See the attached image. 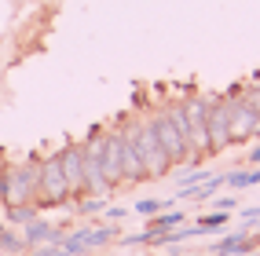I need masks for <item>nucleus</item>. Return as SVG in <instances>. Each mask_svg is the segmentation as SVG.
<instances>
[{
  "mask_svg": "<svg viewBox=\"0 0 260 256\" xmlns=\"http://www.w3.org/2000/svg\"><path fill=\"white\" fill-rule=\"evenodd\" d=\"M103 212H107V220H110V224H121V220L128 216V209H103Z\"/></svg>",
  "mask_w": 260,
  "mask_h": 256,
  "instance_id": "5701e85b",
  "label": "nucleus"
},
{
  "mask_svg": "<svg viewBox=\"0 0 260 256\" xmlns=\"http://www.w3.org/2000/svg\"><path fill=\"white\" fill-rule=\"evenodd\" d=\"M205 110H209V95L190 92L180 99V114L187 125V143H190V165H202L209 158V128H205Z\"/></svg>",
  "mask_w": 260,
  "mask_h": 256,
  "instance_id": "20e7f679",
  "label": "nucleus"
},
{
  "mask_svg": "<svg viewBox=\"0 0 260 256\" xmlns=\"http://www.w3.org/2000/svg\"><path fill=\"white\" fill-rule=\"evenodd\" d=\"M205 179H209V172H205V168H190L187 176H180V183H176V191H190V187H202Z\"/></svg>",
  "mask_w": 260,
  "mask_h": 256,
  "instance_id": "aec40b11",
  "label": "nucleus"
},
{
  "mask_svg": "<svg viewBox=\"0 0 260 256\" xmlns=\"http://www.w3.org/2000/svg\"><path fill=\"white\" fill-rule=\"evenodd\" d=\"M103 179H107L110 191L125 187V172H121V128H107L103 132Z\"/></svg>",
  "mask_w": 260,
  "mask_h": 256,
  "instance_id": "9d476101",
  "label": "nucleus"
},
{
  "mask_svg": "<svg viewBox=\"0 0 260 256\" xmlns=\"http://www.w3.org/2000/svg\"><path fill=\"white\" fill-rule=\"evenodd\" d=\"M256 249V242H253V238L249 234H223L220 238V242H213L209 245V256H246V252H253Z\"/></svg>",
  "mask_w": 260,
  "mask_h": 256,
  "instance_id": "f8f14e48",
  "label": "nucleus"
},
{
  "mask_svg": "<svg viewBox=\"0 0 260 256\" xmlns=\"http://www.w3.org/2000/svg\"><path fill=\"white\" fill-rule=\"evenodd\" d=\"M223 187H231V191H249V187H260V165L256 168H238V172H223Z\"/></svg>",
  "mask_w": 260,
  "mask_h": 256,
  "instance_id": "ddd939ff",
  "label": "nucleus"
},
{
  "mask_svg": "<svg viewBox=\"0 0 260 256\" xmlns=\"http://www.w3.org/2000/svg\"><path fill=\"white\" fill-rule=\"evenodd\" d=\"M77 205V212L81 216H95V212H103L107 209V198H95V194H88V198H81V201H74Z\"/></svg>",
  "mask_w": 260,
  "mask_h": 256,
  "instance_id": "6ab92c4d",
  "label": "nucleus"
},
{
  "mask_svg": "<svg viewBox=\"0 0 260 256\" xmlns=\"http://www.w3.org/2000/svg\"><path fill=\"white\" fill-rule=\"evenodd\" d=\"M169 205H172V201H158V198H140V201L132 205V212H140V216H147V220H150V216H158L161 209H169Z\"/></svg>",
  "mask_w": 260,
  "mask_h": 256,
  "instance_id": "a211bd4d",
  "label": "nucleus"
},
{
  "mask_svg": "<svg viewBox=\"0 0 260 256\" xmlns=\"http://www.w3.org/2000/svg\"><path fill=\"white\" fill-rule=\"evenodd\" d=\"M19 256H51V245H37V249H26Z\"/></svg>",
  "mask_w": 260,
  "mask_h": 256,
  "instance_id": "393cba45",
  "label": "nucleus"
},
{
  "mask_svg": "<svg viewBox=\"0 0 260 256\" xmlns=\"http://www.w3.org/2000/svg\"><path fill=\"white\" fill-rule=\"evenodd\" d=\"M228 220H231V212H205V216H198V231L202 234L223 231V227H228Z\"/></svg>",
  "mask_w": 260,
  "mask_h": 256,
  "instance_id": "dca6fc26",
  "label": "nucleus"
},
{
  "mask_svg": "<svg viewBox=\"0 0 260 256\" xmlns=\"http://www.w3.org/2000/svg\"><path fill=\"white\" fill-rule=\"evenodd\" d=\"M59 161H62L66 191H70V205L81 201V198H88V183H84V150L81 147H62Z\"/></svg>",
  "mask_w": 260,
  "mask_h": 256,
  "instance_id": "1a4fd4ad",
  "label": "nucleus"
},
{
  "mask_svg": "<svg viewBox=\"0 0 260 256\" xmlns=\"http://www.w3.org/2000/svg\"><path fill=\"white\" fill-rule=\"evenodd\" d=\"M0 252H8V256H19L26 252V242H22V234H15V231H0Z\"/></svg>",
  "mask_w": 260,
  "mask_h": 256,
  "instance_id": "f3484780",
  "label": "nucleus"
},
{
  "mask_svg": "<svg viewBox=\"0 0 260 256\" xmlns=\"http://www.w3.org/2000/svg\"><path fill=\"white\" fill-rule=\"evenodd\" d=\"M183 220H187L183 209H161L158 216H150V220H147V231H172V227H180Z\"/></svg>",
  "mask_w": 260,
  "mask_h": 256,
  "instance_id": "4468645a",
  "label": "nucleus"
},
{
  "mask_svg": "<svg viewBox=\"0 0 260 256\" xmlns=\"http://www.w3.org/2000/svg\"><path fill=\"white\" fill-rule=\"evenodd\" d=\"M37 172H41V158L29 154L26 161L8 165L4 179H0V205H37Z\"/></svg>",
  "mask_w": 260,
  "mask_h": 256,
  "instance_id": "7ed1b4c3",
  "label": "nucleus"
},
{
  "mask_svg": "<svg viewBox=\"0 0 260 256\" xmlns=\"http://www.w3.org/2000/svg\"><path fill=\"white\" fill-rule=\"evenodd\" d=\"M70 205V191H66V176H62V161L59 150L41 158V172H37V209H62Z\"/></svg>",
  "mask_w": 260,
  "mask_h": 256,
  "instance_id": "39448f33",
  "label": "nucleus"
},
{
  "mask_svg": "<svg viewBox=\"0 0 260 256\" xmlns=\"http://www.w3.org/2000/svg\"><path fill=\"white\" fill-rule=\"evenodd\" d=\"M117 227H81V231H70V234H62V242L59 249L62 252H70V256H88V252H99V249H107L117 242Z\"/></svg>",
  "mask_w": 260,
  "mask_h": 256,
  "instance_id": "0eeeda50",
  "label": "nucleus"
},
{
  "mask_svg": "<svg viewBox=\"0 0 260 256\" xmlns=\"http://www.w3.org/2000/svg\"><path fill=\"white\" fill-rule=\"evenodd\" d=\"M150 125H154V135H158L161 150L169 154L172 168H194L190 165V143H187V125H183L180 102H169L165 110L150 114Z\"/></svg>",
  "mask_w": 260,
  "mask_h": 256,
  "instance_id": "f03ea898",
  "label": "nucleus"
},
{
  "mask_svg": "<svg viewBox=\"0 0 260 256\" xmlns=\"http://www.w3.org/2000/svg\"><path fill=\"white\" fill-rule=\"evenodd\" d=\"M121 172H125V187L147 179V168H143L140 154H136V147H132V139H128L125 132H121Z\"/></svg>",
  "mask_w": 260,
  "mask_h": 256,
  "instance_id": "9b49d317",
  "label": "nucleus"
},
{
  "mask_svg": "<svg viewBox=\"0 0 260 256\" xmlns=\"http://www.w3.org/2000/svg\"><path fill=\"white\" fill-rule=\"evenodd\" d=\"M246 256H260V252H256V249H253V252H246Z\"/></svg>",
  "mask_w": 260,
  "mask_h": 256,
  "instance_id": "c756f323",
  "label": "nucleus"
},
{
  "mask_svg": "<svg viewBox=\"0 0 260 256\" xmlns=\"http://www.w3.org/2000/svg\"><path fill=\"white\" fill-rule=\"evenodd\" d=\"M242 220H246V224H256V220H260V205H253V209H242Z\"/></svg>",
  "mask_w": 260,
  "mask_h": 256,
  "instance_id": "b1692460",
  "label": "nucleus"
},
{
  "mask_svg": "<svg viewBox=\"0 0 260 256\" xmlns=\"http://www.w3.org/2000/svg\"><path fill=\"white\" fill-rule=\"evenodd\" d=\"M209 205H213V209H216V212H231V209H235V205H238V198H235V194H223V198H213Z\"/></svg>",
  "mask_w": 260,
  "mask_h": 256,
  "instance_id": "4be33fe9",
  "label": "nucleus"
},
{
  "mask_svg": "<svg viewBox=\"0 0 260 256\" xmlns=\"http://www.w3.org/2000/svg\"><path fill=\"white\" fill-rule=\"evenodd\" d=\"M256 224H260V220H256ZM253 242H256V245H260V231H256V234H253Z\"/></svg>",
  "mask_w": 260,
  "mask_h": 256,
  "instance_id": "c85d7f7f",
  "label": "nucleus"
},
{
  "mask_svg": "<svg viewBox=\"0 0 260 256\" xmlns=\"http://www.w3.org/2000/svg\"><path fill=\"white\" fill-rule=\"evenodd\" d=\"M4 172H8V158H4V150H0V179H4Z\"/></svg>",
  "mask_w": 260,
  "mask_h": 256,
  "instance_id": "a878e982",
  "label": "nucleus"
},
{
  "mask_svg": "<svg viewBox=\"0 0 260 256\" xmlns=\"http://www.w3.org/2000/svg\"><path fill=\"white\" fill-rule=\"evenodd\" d=\"M41 209L37 205H8L4 209V224H15V227H26L29 220H37Z\"/></svg>",
  "mask_w": 260,
  "mask_h": 256,
  "instance_id": "2eb2a0df",
  "label": "nucleus"
},
{
  "mask_svg": "<svg viewBox=\"0 0 260 256\" xmlns=\"http://www.w3.org/2000/svg\"><path fill=\"white\" fill-rule=\"evenodd\" d=\"M51 256H70V252H62V249H55V245H51Z\"/></svg>",
  "mask_w": 260,
  "mask_h": 256,
  "instance_id": "cd10ccee",
  "label": "nucleus"
},
{
  "mask_svg": "<svg viewBox=\"0 0 260 256\" xmlns=\"http://www.w3.org/2000/svg\"><path fill=\"white\" fill-rule=\"evenodd\" d=\"M205 128H209V158L231 147V102H228V95H209Z\"/></svg>",
  "mask_w": 260,
  "mask_h": 256,
  "instance_id": "423d86ee",
  "label": "nucleus"
},
{
  "mask_svg": "<svg viewBox=\"0 0 260 256\" xmlns=\"http://www.w3.org/2000/svg\"><path fill=\"white\" fill-rule=\"evenodd\" d=\"M242 95H246V102L253 106V114H256V121H260V84H253V88H242Z\"/></svg>",
  "mask_w": 260,
  "mask_h": 256,
  "instance_id": "412c9836",
  "label": "nucleus"
},
{
  "mask_svg": "<svg viewBox=\"0 0 260 256\" xmlns=\"http://www.w3.org/2000/svg\"><path fill=\"white\" fill-rule=\"evenodd\" d=\"M117 128L132 139L136 154H140V161H143V168H147V179H165V176L172 172V161H169V154L161 150L158 135H154L150 117H125Z\"/></svg>",
  "mask_w": 260,
  "mask_h": 256,
  "instance_id": "f257e3e1",
  "label": "nucleus"
},
{
  "mask_svg": "<svg viewBox=\"0 0 260 256\" xmlns=\"http://www.w3.org/2000/svg\"><path fill=\"white\" fill-rule=\"evenodd\" d=\"M4 227H8V224H4V220H0V231H4Z\"/></svg>",
  "mask_w": 260,
  "mask_h": 256,
  "instance_id": "7c9ffc66",
  "label": "nucleus"
},
{
  "mask_svg": "<svg viewBox=\"0 0 260 256\" xmlns=\"http://www.w3.org/2000/svg\"><path fill=\"white\" fill-rule=\"evenodd\" d=\"M228 102H231V147L260 139V121H256L253 106L246 102V95H242V92H228Z\"/></svg>",
  "mask_w": 260,
  "mask_h": 256,
  "instance_id": "6e6552de",
  "label": "nucleus"
},
{
  "mask_svg": "<svg viewBox=\"0 0 260 256\" xmlns=\"http://www.w3.org/2000/svg\"><path fill=\"white\" fill-rule=\"evenodd\" d=\"M249 161H253V165H260V147H253V150H249Z\"/></svg>",
  "mask_w": 260,
  "mask_h": 256,
  "instance_id": "bb28decb",
  "label": "nucleus"
}]
</instances>
